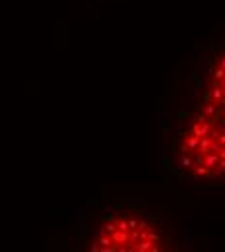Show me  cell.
Returning <instances> with one entry per match:
<instances>
[{
    "label": "cell",
    "instance_id": "cell-1",
    "mask_svg": "<svg viewBox=\"0 0 225 252\" xmlns=\"http://www.w3.org/2000/svg\"><path fill=\"white\" fill-rule=\"evenodd\" d=\"M156 150L171 179L225 189V32L181 59L158 101Z\"/></svg>",
    "mask_w": 225,
    "mask_h": 252
},
{
    "label": "cell",
    "instance_id": "cell-2",
    "mask_svg": "<svg viewBox=\"0 0 225 252\" xmlns=\"http://www.w3.org/2000/svg\"><path fill=\"white\" fill-rule=\"evenodd\" d=\"M78 245L80 251L163 252L183 249L185 239L169 210L144 198H119L88 204Z\"/></svg>",
    "mask_w": 225,
    "mask_h": 252
}]
</instances>
